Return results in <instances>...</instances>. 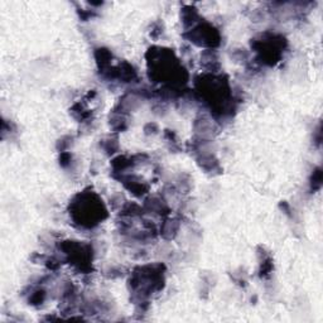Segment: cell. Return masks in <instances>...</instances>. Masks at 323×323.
<instances>
[{"instance_id":"cell-11","label":"cell","mask_w":323,"mask_h":323,"mask_svg":"<svg viewBox=\"0 0 323 323\" xmlns=\"http://www.w3.org/2000/svg\"><path fill=\"white\" fill-rule=\"evenodd\" d=\"M179 229V222L177 220H167L165 222H163V226L161 229L162 236L165 239V240H172L174 239V236L177 235V231Z\"/></svg>"},{"instance_id":"cell-2","label":"cell","mask_w":323,"mask_h":323,"mask_svg":"<svg viewBox=\"0 0 323 323\" xmlns=\"http://www.w3.org/2000/svg\"><path fill=\"white\" fill-rule=\"evenodd\" d=\"M196 90L215 118L229 116L235 110L231 86L226 77L205 74L196 79Z\"/></svg>"},{"instance_id":"cell-12","label":"cell","mask_w":323,"mask_h":323,"mask_svg":"<svg viewBox=\"0 0 323 323\" xmlns=\"http://www.w3.org/2000/svg\"><path fill=\"white\" fill-rule=\"evenodd\" d=\"M200 18L197 9H194L193 6H185L181 12V19H182L183 24H185V28L193 26L197 22V19Z\"/></svg>"},{"instance_id":"cell-16","label":"cell","mask_w":323,"mask_h":323,"mask_svg":"<svg viewBox=\"0 0 323 323\" xmlns=\"http://www.w3.org/2000/svg\"><path fill=\"white\" fill-rule=\"evenodd\" d=\"M103 143L104 144H108V148H105V152L106 154H109V156L116 153V150L119 149L118 138H111V136H109V138L104 139Z\"/></svg>"},{"instance_id":"cell-15","label":"cell","mask_w":323,"mask_h":323,"mask_svg":"<svg viewBox=\"0 0 323 323\" xmlns=\"http://www.w3.org/2000/svg\"><path fill=\"white\" fill-rule=\"evenodd\" d=\"M44 300H46V291H44V289H37V291H34L30 294L29 304H32V306L34 307H38L41 306Z\"/></svg>"},{"instance_id":"cell-5","label":"cell","mask_w":323,"mask_h":323,"mask_svg":"<svg viewBox=\"0 0 323 323\" xmlns=\"http://www.w3.org/2000/svg\"><path fill=\"white\" fill-rule=\"evenodd\" d=\"M287 44V39L282 34L264 33L260 38L251 41V48L258 53V59L262 65L273 67L282 59Z\"/></svg>"},{"instance_id":"cell-17","label":"cell","mask_w":323,"mask_h":323,"mask_svg":"<svg viewBox=\"0 0 323 323\" xmlns=\"http://www.w3.org/2000/svg\"><path fill=\"white\" fill-rule=\"evenodd\" d=\"M71 161H72V154L68 153V152H61V156H59V165L61 167H68Z\"/></svg>"},{"instance_id":"cell-1","label":"cell","mask_w":323,"mask_h":323,"mask_svg":"<svg viewBox=\"0 0 323 323\" xmlns=\"http://www.w3.org/2000/svg\"><path fill=\"white\" fill-rule=\"evenodd\" d=\"M148 75L153 82H163L169 91L176 92L177 85H186L187 70L181 65L173 51L153 47L147 52Z\"/></svg>"},{"instance_id":"cell-8","label":"cell","mask_w":323,"mask_h":323,"mask_svg":"<svg viewBox=\"0 0 323 323\" xmlns=\"http://www.w3.org/2000/svg\"><path fill=\"white\" fill-rule=\"evenodd\" d=\"M120 181L124 183L125 188L136 197H141L149 189V186L147 183L141 182L140 179L135 176H123L120 177Z\"/></svg>"},{"instance_id":"cell-14","label":"cell","mask_w":323,"mask_h":323,"mask_svg":"<svg viewBox=\"0 0 323 323\" xmlns=\"http://www.w3.org/2000/svg\"><path fill=\"white\" fill-rule=\"evenodd\" d=\"M273 259L270 258L269 255L265 254V258L263 259L262 263H260V270H259V276L260 278H268V276L270 275V273L273 271Z\"/></svg>"},{"instance_id":"cell-6","label":"cell","mask_w":323,"mask_h":323,"mask_svg":"<svg viewBox=\"0 0 323 323\" xmlns=\"http://www.w3.org/2000/svg\"><path fill=\"white\" fill-rule=\"evenodd\" d=\"M59 249L65 251L70 264L77 268L80 271H90L92 265V246L80 241H63L59 244Z\"/></svg>"},{"instance_id":"cell-10","label":"cell","mask_w":323,"mask_h":323,"mask_svg":"<svg viewBox=\"0 0 323 323\" xmlns=\"http://www.w3.org/2000/svg\"><path fill=\"white\" fill-rule=\"evenodd\" d=\"M144 207L147 210H149V211H153V212H156V214L163 215V216H165V215L169 214V209H168V206L165 205V203L163 202L162 200L157 198V197H153V198H149V200H147Z\"/></svg>"},{"instance_id":"cell-9","label":"cell","mask_w":323,"mask_h":323,"mask_svg":"<svg viewBox=\"0 0 323 323\" xmlns=\"http://www.w3.org/2000/svg\"><path fill=\"white\" fill-rule=\"evenodd\" d=\"M197 163L200 164L201 168H203L207 172H212V170H221L218 161L215 158L212 154H202L201 157L197 158Z\"/></svg>"},{"instance_id":"cell-7","label":"cell","mask_w":323,"mask_h":323,"mask_svg":"<svg viewBox=\"0 0 323 323\" xmlns=\"http://www.w3.org/2000/svg\"><path fill=\"white\" fill-rule=\"evenodd\" d=\"M186 38L198 47L205 48H216L221 43V35L217 28H215L212 24L203 22L202 24H198L193 29L188 30L183 34Z\"/></svg>"},{"instance_id":"cell-13","label":"cell","mask_w":323,"mask_h":323,"mask_svg":"<svg viewBox=\"0 0 323 323\" xmlns=\"http://www.w3.org/2000/svg\"><path fill=\"white\" fill-rule=\"evenodd\" d=\"M322 181H323V176H322V169L320 167L316 168L313 170V173L311 176V182H309V186H311V192H317L320 191L321 188H322Z\"/></svg>"},{"instance_id":"cell-3","label":"cell","mask_w":323,"mask_h":323,"mask_svg":"<svg viewBox=\"0 0 323 323\" xmlns=\"http://www.w3.org/2000/svg\"><path fill=\"white\" fill-rule=\"evenodd\" d=\"M68 211L74 222L83 229H94L108 217L105 203L91 188L77 193L70 202Z\"/></svg>"},{"instance_id":"cell-4","label":"cell","mask_w":323,"mask_h":323,"mask_svg":"<svg viewBox=\"0 0 323 323\" xmlns=\"http://www.w3.org/2000/svg\"><path fill=\"white\" fill-rule=\"evenodd\" d=\"M164 265L152 264L136 268L129 279V288L138 304L148 303L147 299L164 288Z\"/></svg>"}]
</instances>
